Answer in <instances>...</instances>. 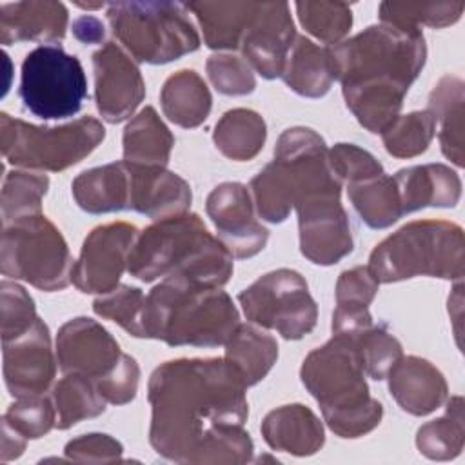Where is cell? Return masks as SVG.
I'll return each instance as SVG.
<instances>
[{
    "label": "cell",
    "mask_w": 465,
    "mask_h": 465,
    "mask_svg": "<svg viewBox=\"0 0 465 465\" xmlns=\"http://www.w3.org/2000/svg\"><path fill=\"white\" fill-rule=\"evenodd\" d=\"M247 385L225 358L165 361L149 378L153 449L176 463H247Z\"/></svg>",
    "instance_id": "1"
},
{
    "label": "cell",
    "mask_w": 465,
    "mask_h": 465,
    "mask_svg": "<svg viewBox=\"0 0 465 465\" xmlns=\"http://www.w3.org/2000/svg\"><path fill=\"white\" fill-rule=\"evenodd\" d=\"M329 49L347 107L360 125L381 134L400 116L403 98L425 65L423 33L369 25Z\"/></svg>",
    "instance_id": "2"
},
{
    "label": "cell",
    "mask_w": 465,
    "mask_h": 465,
    "mask_svg": "<svg viewBox=\"0 0 465 465\" xmlns=\"http://www.w3.org/2000/svg\"><path fill=\"white\" fill-rule=\"evenodd\" d=\"M131 276L151 283L182 278L207 287H223L232 274V254L194 213L156 220L138 232L129 258Z\"/></svg>",
    "instance_id": "3"
},
{
    "label": "cell",
    "mask_w": 465,
    "mask_h": 465,
    "mask_svg": "<svg viewBox=\"0 0 465 465\" xmlns=\"http://www.w3.org/2000/svg\"><path fill=\"white\" fill-rule=\"evenodd\" d=\"M238 325V309L222 287L163 278L145 296L143 336L173 347L225 345Z\"/></svg>",
    "instance_id": "4"
},
{
    "label": "cell",
    "mask_w": 465,
    "mask_h": 465,
    "mask_svg": "<svg viewBox=\"0 0 465 465\" xmlns=\"http://www.w3.org/2000/svg\"><path fill=\"white\" fill-rule=\"evenodd\" d=\"M251 189L260 218L282 223L303 200L341 194V180L331 167L323 138L309 127H291L280 134L272 162L251 180Z\"/></svg>",
    "instance_id": "5"
},
{
    "label": "cell",
    "mask_w": 465,
    "mask_h": 465,
    "mask_svg": "<svg viewBox=\"0 0 465 465\" xmlns=\"http://www.w3.org/2000/svg\"><path fill=\"white\" fill-rule=\"evenodd\" d=\"M354 341L334 336L303 360L300 378L340 438H360L380 425L383 407L369 394Z\"/></svg>",
    "instance_id": "6"
},
{
    "label": "cell",
    "mask_w": 465,
    "mask_h": 465,
    "mask_svg": "<svg viewBox=\"0 0 465 465\" xmlns=\"http://www.w3.org/2000/svg\"><path fill=\"white\" fill-rule=\"evenodd\" d=\"M367 267L378 283L414 276L460 282L465 272L463 229L445 220L411 222L374 247Z\"/></svg>",
    "instance_id": "7"
},
{
    "label": "cell",
    "mask_w": 465,
    "mask_h": 465,
    "mask_svg": "<svg viewBox=\"0 0 465 465\" xmlns=\"http://www.w3.org/2000/svg\"><path fill=\"white\" fill-rule=\"evenodd\" d=\"M107 22L136 62L167 64L200 47L189 9L180 2H111Z\"/></svg>",
    "instance_id": "8"
},
{
    "label": "cell",
    "mask_w": 465,
    "mask_h": 465,
    "mask_svg": "<svg viewBox=\"0 0 465 465\" xmlns=\"http://www.w3.org/2000/svg\"><path fill=\"white\" fill-rule=\"evenodd\" d=\"M105 138V127L93 116H82L58 127L33 125L0 114V147L4 158L18 167L64 171L89 156Z\"/></svg>",
    "instance_id": "9"
},
{
    "label": "cell",
    "mask_w": 465,
    "mask_h": 465,
    "mask_svg": "<svg viewBox=\"0 0 465 465\" xmlns=\"http://www.w3.org/2000/svg\"><path fill=\"white\" fill-rule=\"evenodd\" d=\"M0 269L4 276L53 292L71 283L73 258L54 223L35 214L4 225Z\"/></svg>",
    "instance_id": "10"
},
{
    "label": "cell",
    "mask_w": 465,
    "mask_h": 465,
    "mask_svg": "<svg viewBox=\"0 0 465 465\" xmlns=\"http://www.w3.org/2000/svg\"><path fill=\"white\" fill-rule=\"evenodd\" d=\"M24 107L42 120L76 114L87 98V78L80 60L58 44L38 45L25 54L20 74Z\"/></svg>",
    "instance_id": "11"
},
{
    "label": "cell",
    "mask_w": 465,
    "mask_h": 465,
    "mask_svg": "<svg viewBox=\"0 0 465 465\" xmlns=\"http://www.w3.org/2000/svg\"><path fill=\"white\" fill-rule=\"evenodd\" d=\"M247 320L278 331L285 340L307 336L318 320V305L305 278L292 269H276L260 276L238 294Z\"/></svg>",
    "instance_id": "12"
},
{
    "label": "cell",
    "mask_w": 465,
    "mask_h": 465,
    "mask_svg": "<svg viewBox=\"0 0 465 465\" xmlns=\"http://www.w3.org/2000/svg\"><path fill=\"white\" fill-rule=\"evenodd\" d=\"M138 229L127 222H113L93 229L84 240L78 260L73 263L71 283L89 294H107L118 287L127 269L131 247Z\"/></svg>",
    "instance_id": "13"
},
{
    "label": "cell",
    "mask_w": 465,
    "mask_h": 465,
    "mask_svg": "<svg viewBox=\"0 0 465 465\" xmlns=\"http://www.w3.org/2000/svg\"><path fill=\"white\" fill-rule=\"evenodd\" d=\"M300 251L316 265L338 263L352 251V232L340 194L312 196L294 205Z\"/></svg>",
    "instance_id": "14"
},
{
    "label": "cell",
    "mask_w": 465,
    "mask_h": 465,
    "mask_svg": "<svg viewBox=\"0 0 465 465\" xmlns=\"http://www.w3.org/2000/svg\"><path fill=\"white\" fill-rule=\"evenodd\" d=\"M252 205L249 189L240 182H223L207 196L205 211L232 258H251L267 245L269 231L254 218Z\"/></svg>",
    "instance_id": "15"
},
{
    "label": "cell",
    "mask_w": 465,
    "mask_h": 465,
    "mask_svg": "<svg viewBox=\"0 0 465 465\" xmlns=\"http://www.w3.org/2000/svg\"><path fill=\"white\" fill-rule=\"evenodd\" d=\"M94 96L102 118L118 124L133 116L145 96V84L136 62L114 42H105L93 54Z\"/></svg>",
    "instance_id": "16"
},
{
    "label": "cell",
    "mask_w": 465,
    "mask_h": 465,
    "mask_svg": "<svg viewBox=\"0 0 465 465\" xmlns=\"http://www.w3.org/2000/svg\"><path fill=\"white\" fill-rule=\"evenodd\" d=\"M56 356L64 374H84L96 383L122 363L125 352L96 320L80 316L60 327Z\"/></svg>",
    "instance_id": "17"
},
{
    "label": "cell",
    "mask_w": 465,
    "mask_h": 465,
    "mask_svg": "<svg viewBox=\"0 0 465 465\" xmlns=\"http://www.w3.org/2000/svg\"><path fill=\"white\" fill-rule=\"evenodd\" d=\"M4 380L15 398L45 394L56 372L49 329L44 320L36 322L20 336L2 341Z\"/></svg>",
    "instance_id": "18"
},
{
    "label": "cell",
    "mask_w": 465,
    "mask_h": 465,
    "mask_svg": "<svg viewBox=\"0 0 465 465\" xmlns=\"http://www.w3.org/2000/svg\"><path fill=\"white\" fill-rule=\"evenodd\" d=\"M296 36L287 2H260L242 36L240 49L258 74L272 80L282 76Z\"/></svg>",
    "instance_id": "19"
},
{
    "label": "cell",
    "mask_w": 465,
    "mask_h": 465,
    "mask_svg": "<svg viewBox=\"0 0 465 465\" xmlns=\"http://www.w3.org/2000/svg\"><path fill=\"white\" fill-rule=\"evenodd\" d=\"M125 163L129 169L127 209L142 213L154 222L187 213L193 194L182 176L160 165Z\"/></svg>",
    "instance_id": "20"
},
{
    "label": "cell",
    "mask_w": 465,
    "mask_h": 465,
    "mask_svg": "<svg viewBox=\"0 0 465 465\" xmlns=\"http://www.w3.org/2000/svg\"><path fill=\"white\" fill-rule=\"evenodd\" d=\"M389 391L396 403L412 416H427L447 400L443 374L420 356H401L389 371Z\"/></svg>",
    "instance_id": "21"
},
{
    "label": "cell",
    "mask_w": 465,
    "mask_h": 465,
    "mask_svg": "<svg viewBox=\"0 0 465 465\" xmlns=\"http://www.w3.org/2000/svg\"><path fill=\"white\" fill-rule=\"evenodd\" d=\"M67 9L62 2L27 0L0 5V42H58L65 36Z\"/></svg>",
    "instance_id": "22"
},
{
    "label": "cell",
    "mask_w": 465,
    "mask_h": 465,
    "mask_svg": "<svg viewBox=\"0 0 465 465\" xmlns=\"http://www.w3.org/2000/svg\"><path fill=\"white\" fill-rule=\"evenodd\" d=\"M403 214L423 207H454L461 196V180L443 163L400 169L394 176Z\"/></svg>",
    "instance_id": "23"
},
{
    "label": "cell",
    "mask_w": 465,
    "mask_h": 465,
    "mask_svg": "<svg viewBox=\"0 0 465 465\" xmlns=\"http://www.w3.org/2000/svg\"><path fill=\"white\" fill-rule=\"evenodd\" d=\"M262 434L271 449L292 456H311L318 452L325 441L322 421L302 403L271 411L262 421Z\"/></svg>",
    "instance_id": "24"
},
{
    "label": "cell",
    "mask_w": 465,
    "mask_h": 465,
    "mask_svg": "<svg viewBox=\"0 0 465 465\" xmlns=\"http://www.w3.org/2000/svg\"><path fill=\"white\" fill-rule=\"evenodd\" d=\"M283 82L298 94L320 98L336 80L329 45L322 47L305 36H296L282 73Z\"/></svg>",
    "instance_id": "25"
},
{
    "label": "cell",
    "mask_w": 465,
    "mask_h": 465,
    "mask_svg": "<svg viewBox=\"0 0 465 465\" xmlns=\"http://www.w3.org/2000/svg\"><path fill=\"white\" fill-rule=\"evenodd\" d=\"M73 196L78 207L91 214L125 211L129 205L127 163L122 160L80 173L73 180Z\"/></svg>",
    "instance_id": "26"
},
{
    "label": "cell",
    "mask_w": 465,
    "mask_h": 465,
    "mask_svg": "<svg viewBox=\"0 0 465 465\" xmlns=\"http://www.w3.org/2000/svg\"><path fill=\"white\" fill-rule=\"evenodd\" d=\"M260 2H189L185 7L196 16L207 47L238 49L242 36L258 11Z\"/></svg>",
    "instance_id": "27"
},
{
    "label": "cell",
    "mask_w": 465,
    "mask_h": 465,
    "mask_svg": "<svg viewBox=\"0 0 465 465\" xmlns=\"http://www.w3.org/2000/svg\"><path fill=\"white\" fill-rule=\"evenodd\" d=\"M160 104L169 122L193 129L207 120L213 98L207 84L196 71L182 69L165 80Z\"/></svg>",
    "instance_id": "28"
},
{
    "label": "cell",
    "mask_w": 465,
    "mask_h": 465,
    "mask_svg": "<svg viewBox=\"0 0 465 465\" xmlns=\"http://www.w3.org/2000/svg\"><path fill=\"white\" fill-rule=\"evenodd\" d=\"M463 82L458 76L445 74L429 96V111L440 122V145L445 158L458 167L463 165Z\"/></svg>",
    "instance_id": "29"
},
{
    "label": "cell",
    "mask_w": 465,
    "mask_h": 465,
    "mask_svg": "<svg viewBox=\"0 0 465 465\" xmlns=\"http://www.w3.org/2000/svg\"><path fill=\"white\" fill-rule=\"evenodd\" d=\"M173 145V133L151 105L134 114L124 129V160L129 163L165 167Z\"/></svg>",
    "instance_id": "30"
},
{
    "label": "cell",
    "mask_w": 465,
    "mask_h": 465,
    "mask_svg": "<svg viewBox=\"0 0 465 465\" xmlns=\"http://www.w3.org/2000/svg\"><path fill=\"white\" fill-rule=\"evenodd\" d=\"M276 340L249 323H240L225 341V360L240 372L247 387L263 380L276 363Z\"/></svg>",
    "instance_id": "31"
},
{
    "label": "cell",
    "mask_w": 465,
    "mask_h": 465,
    "mask_svg": "<svg viewBox=\"0 0 465 465\" xmlns=\"http://www.w3.org/2000/svg\"><path fill=\"white\" fill-rule=\"evenodd\" d=\"M267 138L265 120L252 109H231L216 124L213 140L216 149L234 160H252L263 147Z\"/></svg>",
    "instance_id": "32"
},
{
    "label": "cell",
    "mask_w": 465,
    "mask_h": 465,
    "mask_svg": "<svg viewBox=\"0 0 465 465\" xmlns=\"http://www.w3.org/2000/svg\"><path fill=\"white\" fill-rule=\"evenodd\" d=\"M347 194L363 223L371 229L391 227L403 216L396 182L385 173L369 180L349 183Z\"/></svg>",
    "instance_id": "33"
},
{
    "label": "cell",
    "mask_w": 465,
    "mask_h": 465,
    "mask_svg": "<svg viewBox=\"0 0 465 465\" xmlns=\"http://www.w3.org/2000/svg\"><path fill=\"white\" fill-rule=\"evenodd\" d=\"M51 398L56 409L54 427L60 430H65L82 420L100 416L105 412L107 405L98 392L96 383L76 372H67L58 383H54Z\"/></svg>",
    "instance_id": "34"
},
{
    "label": "cell",
    "mask_w": 465,
    "mask_h": 465,
    "mask_svg": "<svg viewBox=\"0 0 465 465\" xmlns=\"http://www.w3.org/2000/svg\"><path fill=\"white\" fill-rule=\"evenodd\" d=\"M465 443V414L463 398L452 396L447 401V411L418 429L416 445L423 456L436 461H445L460 456Z\"/></svg>",
    "instance_id": "35"
},
{
    "label": "cell",
    "mask_w": 465,
    "mask_h": 465,
    "mask_svg": "<svg viewBox=\"0 0 465 465\" xmlns=\"http://www.w3.org/2000/svg\"><path fill=\"white\" fill-rule=\"evenodd\" d=\"M465 2H381L380 20L400 29L447 27L460 20Z\"/></svg>",
    "instance_id": "36"
},
{
    "label": "cell",
    "mask_w": 465,
    "mask_h": 465,
    "mask_svg": "<svg viewBox=\"0 0 465 465\" xmlns=\"http://www.w3.org/2000/svg\"><path fill=\"white\" fill-rule=\"evenodd\" d=\"M49 178L29 171H11L2 187L4 225L25 216L42 214V198L47 194Z\"/></svg>",
    "instance_id": "37"
},
{
    "label": "cell",
    "mask_w": 465,
    "mask_h": 465,
    "mask_svg": "<svg viewBox=\"0 0 465 465\" xmlns=\"http://www.w3.org/2000/svg\"><path fill=\"white\" fill-rule=\"evenodd\" d=\"M436 120L429 109L400 114L383 133V145L396 158H414L427 151L434 138Z\"/></svg>",
    "instance_id": "38"
},
{
    "label": "cell",
    "mask_w": 465,
    "mask_h": 465,
    "mask_svg": "<svg viewBox=\"0 0 465 465\" xmlns=\"http://www.w3.org/2000/svg\"><path fill=\"white\" fill-rule=\"evenodd\" d=\"M300 24L323 44H340L352 25V11L345 2H298Z\"/></svg>",
    "instance_id": "39"
},
{
    "label": "cell",
    "mask_w": 465,
    "mask_h": 465,
    "mask_svg": "<svg viewBox=\"0 0 465 465\" xmlns=\"http://www.w3.org/2000/svg\"><path fill=\"white\" fill-rule=\"evenodd\" d=\"M361 369L372 380H385L391 367L403 356L401 343L385 325H371L352 338Z\"/></svg>",
    "instance_id": "40"
},
{
    "label": "cell",
    "mask_w": 465,
    "mask_h": 465,
    "mask_svg": "<svg viewBox=\"0 0 465 465\" xmlns=\"http://www.w3.org/2000/svg\"><path fill=\"white\" fill-rule=\"evenodd\" d=\"M143 309H145V294L138 287L118 285L114 291L98 296L93 302V311L118 323L129 334L136 338L143 336Z\"/></svg>",
    "instance_id": "41"
},
{
    "label": "cell",
    "mask_w": 465,
    "mask_h": 465,
    "mask_svg": "<svg viewBox=\"0 0 465 465\" xmlns=\"http://www.w3.org/2000/svg\"><path fill=\"white\" fill-rule=\"evenodd\" d=\"M2 420H5L25 440H36L54 427L56 409L53 398L45 394L15 398Z\"/></svg>",
    "instance_id": "42"
},
{
    "label": "cell",
    "mask_w": 465,
    "mask_h": 465,
    "mask_svg": "<svg viewBox=\"0 0 465 465\" xmlns=\"http://www.w3.org/2000/svg\"><path fill=\"white\" fill-rule=\"evenodd\" d=\"M207 76L214 89L227 96H243L254 91L256 78L245 58L236 54H211L205 62Z\"/></svg>",
    "instance_id": "43"
},
{
    "label": "cell",
    "mask_w": 465,
    "mask_h": 465,
    "mask_svg": "<svg viewBox=\"0 0 465 465\" xmlns=\"http://www.w3.org/2000/svg\"><path fill=\"white\" fill-rule=\"evenodd\" d=\"M0 311H2V341H9L24 334L36 322L35 302L29 292L13 282L2 280L0 283Z\"/></svg>",
    "instance_id": "44"
},
{
    "label": "cell",
    "mask_w": 465,
    "mask_h": 465,
    "mask_svg": "<svg viewBox=\"0 0 465 465\" xmlns=\"http://www.w3.org/2000/svg\"><path fill=\"white\" fill-rule=\"evenodd\" d=\"M329 162L336 176L347 183L383 174L381 163L369 151L354 143H336L329 149Z\"/></svg>",
    "instance_id": "45"
},
{
    "label": "cell",
    "mask_w": 465,
    "mask_h": 465,
    "mask_svg": "<svg viewBox=\"0 0 465 465\" xmlns=\"http://www.w3.org/2000/svg\"><path fill=\"white\" fill-rule=\"evenodd\" d=\"M378 292V282L365 265L343 271L336 282V309L365 311Z\"/></svg>",
    "instance_id": "46"
},
{
    "label": "cell",
    "mask_w": 465,
    "mask_h": 465,
    "mask_svg": "<svg viewBox=\"0 0 465 465\" xmlns=\"http://www.w3.org/2000/svg\"><path fill=\"white\" fill-rule=\"evenodd\" d=\"M65 458L78 463H111L120 461L124 447L109 434L91 432L71 440L65 449Z\"/></svg>",
    "instance_id": "47"
},
{
    "label": "cell",
    "mask_w": 465,
    "mask_h": 465,
    "mask_svg": "<svg viewBox=\"0 0 465 465\" xmlns=\"http://www.w3.org/2000/svg\"><path fill=\"white\" fill-rule=\"evenodd\" d=\"M138 381L140 367L133 356L125 354L122 363L107 378L96 381V389L107 403L125 405L136 396Z\"/></svg>",
    "instance_id": "48"
},
{
    "label": "cell",
    "mask_w": 465,
    "mask_h": 465,
    "mask_svg": "<svg viewBox=\"0 0 465 465\" xmlns=\"http://www.w3.org/2000/svg\"><path fill=\"white\" fill-rule=\"evenodd\" d=\"M73 33L84 44H100L105 36V27L100 18L84 15L73 22Z\"/></svg>",
    "instance_id": "49"
},
{
    "label": "cell",
    "mask_w": 465,
    "mask_h": 465,
    "mask_svg": "<svg viewBox=\"0 0 465 465\" xmlns=\"http://www.w3.org/2000/svg\"><path fill=\"white\" fill-rule=\"evenodd\" d=\"M25 438L16 432L5 420H2V447H0V460L2 463L9 460H16L24 454Z\"/></svg>",
    "instance_id": "50"
}]
</instances>
